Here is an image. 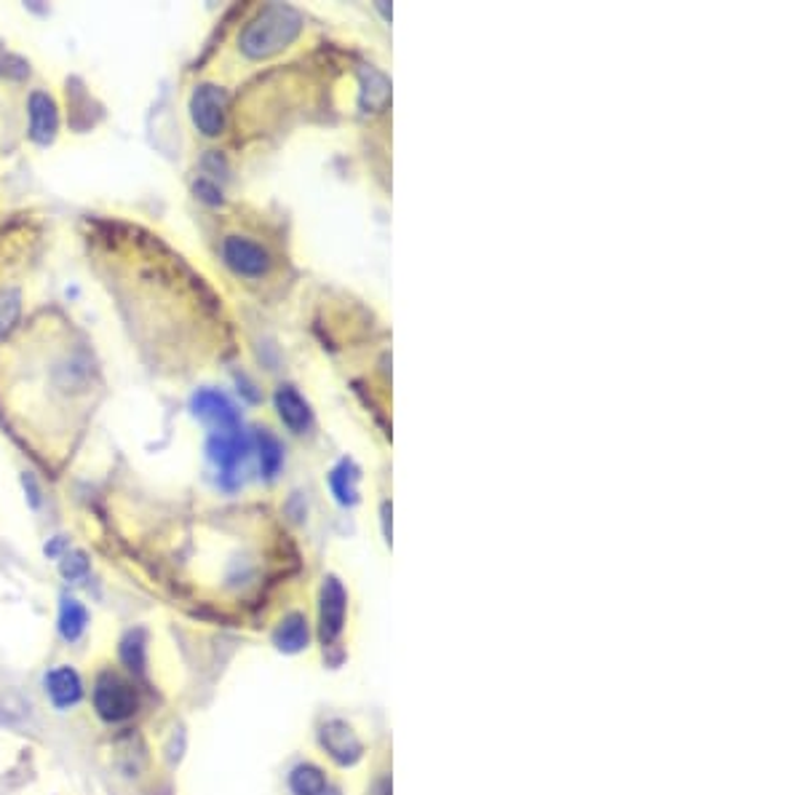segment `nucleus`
<instances>
[{"instance_id": "obj_1", "label": "nucleus", "mask_w": 802, "mask_h": 795, "mask_svg": "<svg viewBox=\"0 0 802 795\" xmlns=\"http://www.w3.org/2000/svg\"><path fill=\"white\" fill-rule=\"evenodd\" d=\"M302 14L292 5L270 3L241 33L238 46L249 59H268L298 41Z\"/></svg>"}, {"instance_id": "obj_2", "label": "nucleus", "mask_w": 802, "mask_h": 795, "mask_svg": "<svg viewBox=\"0 0 802 795\" xmlns=\"http://www.w3.org/2000/svg\"><path fill=\"white\" fill-rule=\"evenodd\" d=\"M316 737H319V748L324 750V755L341 769L359 766V763L369 753V742L361 737V731L356 729L348 718H341V715H332V718H326L324 724L319 726Z\"/></svg>"}, {"instance_id": "obj_3", "label": "nucleus", "mask_w": 802, "mask_h": 795, "mask_svg": "<svg viewBox=\"0 0 802 795\" xmlns=\"http://www.w3.org/2000/svg\"><path fill=\"white\" fill-rule=\"evenodd\" d=\"M348 627V589L337 576H326L319 592V640L326 651L337 649Z\"/></svg>"}, {"instance_id": "obj_4", "label": "nucleus", "mask_w": 802, "mask_h": 795, "mask_svg": "<svg viewBox=\"0 0 802 795\" xmlns=\"http://www.w3.org/2000/svg\"><path fill=\"white\" fill-rule=\"evenodd\" d=\"M137 692L129 681H123L115 673H102L94 686V707L100 718L110 720V724H121V720L132 718L137 713Z\"/></svg>"}, {"instance_id": "obj_5", "label": "nucleus", "mask_w": 802, "mask_h": 795, "mask_svg": "<svg viewBox=\"0 0 802 795\" xmlns=\"http://www.w3.org/2000/svg\"><path fill=\"white\" fill-rule=\"evenodd\" d=\"M190 119H193L196 129L207 137H218L225 132L227 123V95L225 89L214 84L196 86L193 97H190Z\"/></svg>"}, {"instance_id": "obj_6", "label": "nucleus", "mask_w": 802, "mask_h": 795, "mask_svg": "<svg viewBox=\"0 0 802 795\" xmlns=\"http://www.w3.org/2000/svg\"><path fill=\"white\" fill-rule=\"evenodd\" d=\"M222 257L241 276H265L274 265L268 250L246 236H227L222 242Z\"/></svg>"}, {"instance_id": "obj_7", "label": "nucleus", "mask_w": 802, "mask_h": 795, "mask_svg": "<svg viewBox=\"0 0 802 795\" xmlns=\"http://www.w3.org/2000/svg\"><path fill=\"white\" fill-rule=\"evenodd\" d=\"M249 455V440L238 429H218L209 437V459L220 466L225 477H231L233 470Z\"/></svg>"}, {"instance_id": "obj_8", "label": "nucleus", "mask_w": 802, "mask_h": 795, "mask_svg": "<svg viewBox=\"0 0 802 795\" xmlns=\"http://www.w3.org/2000/svg\"><path fill=\"white\" fill-rule=\"evenodd\" d=\"M27 115H30V137L33 143L48 145L54 143L59 132V110L57 102L46 95V91H33L27 100Z\"/></svg>"}, {"instance_id": "obj_9", "label": "nucleus", "mask_w": 802, "mask_h": 795, "mask_svg": "<svg viewBox=\"0 0 802 795\" xmlns=\"http://www.w3.org/2000/svg\"><path fill=\"white\" fill-rule=\"evenodd\" d=\"M276 410H279V418L283 421V427L294 434H305L313 423V412L311 405L300 397V391L294 386H279L276 388Z\"/></svg>"}, {"instance_id": "obj_10", "label": "nucleus", "mask_w": 802, "mask_h": 795, "mask_svg": "<svg viewBox=\"0 0 802 795\" xmlns=\"http://www.w3.org/2000/svg\"><path fill=\"white\" fill-rule=\"evenodd\" d=\"M289 795H337L332 791L326 769L313 761H300L287 774Z\"/></svg>"}, {"instance_id": "obj_11", "label": "nucleus", "mask_w": 802, "mask_h": 795, "mask_svg": "<svg viewBox=\"0 0 802 795\" xmlns=\"http://www.w3.org/2000/svg\"><path fill=\"white\" fill-rule=\"evenodd\" d=\"M193 412L196 416L212 421L218 429H238V412L227 402L225 394L212 391V388H201L193 397Z\"/></svg>"}, {"instance_id": "obj_12", "label": "nucleus", "mask_w": 802, "mask_h": 795, "mask_svg": "<svg viewBox=\"0 0 802 795\" xmlns=\"http://www.w3.org/2000/svg\"><path fill=\"white\" fill-rule=\"evenodd\" d=\"M308 640H311V627H308L305 614L300 611L283 616L274 632V643L287 653H298L302 649H308Z\"/></svg>"}, {"instance_id": "obj_13", "label": "nucleus", "mask_w": 802, "mask_h": 795, "mask_svg": "<svg viewBox=\"0 0 802 795\" xmlns=\"http://www.w3.org/2000/svg\"><path fill=\"white\" fill-rule=\"evenodd\" d=\"M46 692L57 707H70L83 696V683L73 667H57L46 677Z\"/></svg>"}, {"instance_id": "obj_14", "label": "nucleus", "mask_w": 802, "mask_h": 795, "mask_svg": "<svg viewBox=\"0 0 802 795\" xmlns=\"http://www.w3.org/2000/svg\"><path fill=\"white\" fill-rule=\"evenodd\" d=\"M391 100V81L375 67H361V108L378 113Z\"/></svg>"}, {"instance_id": "obj_15", "label": "nucleus", "mask_w": 802, "mask_h": 795, "mask_svg": "<svg viewBox=\"0 0 802 795\" xmlns=\"http://www.w3.org/2000/svg\"><path fill=\"white\" fill-rule=\"evenodd\" d=\"M356 483H359V470H356L350 461H341L330 474V485L332 493L337 496V501L343 507H354L359 501V490H356Z\"/></svg>"}, {"instance_id": "obj_16", "label": "nucleus", "mask_w": 802, "mask_h": 795, "mask_svg": "<svg viewBox=\"0 0 802 795\" xmlns=\"http://www.w3.org/2000/svg\"><path fill=\"white\" fill-rule=\"evenodd\" d=\"M89 625V614L73 597H65L59 608V632L65 640H78Z\"/></svg>"}, {"instance_id": "obj_17", "label": "nucleus", "mask_w": 802, "mask_h": 795, "mask_svg": "<svg viewBox=\"0 0 802 795\" xmlns=\"http://www.w3.org/2000/svg\"><path fill=\"white\" fill-rule=\"evenodd\" d=\"M257 448H260V470L268 479H274L276 474L281 472L283 464V450L270 431H260L257 434Z\"/></svg>"}, {"instance_id": "obj_18", "label": "nucleus", "mask_w": 802, "mask_h": 795, "mask_svg": "<svg viewBox=\"0 0 802 795\" xmlns=\"http://www.w3.org/2000/svg\"><path fill=\"white\" fill-rule=\"evenodd\" d=\"M22 313V295L20 289H0V341L14 330Z\"/></svg>"}, {"instance_id": "obj_19", "label": "nucleus", "mask_w": 802, "mask_h": 795, "mask_svg": "<svg viewBox=\"0 0 802 795\" xmlns=\"http://www.w3.org/2000/svg\"><path fill=\"white\" fill-rule=\"evenodd\" d=\"M121 659L129 670L142 673L145 670V632L134 630L121 640Z\"/></svg>"}, {"instance_id": "obj_20", "label": "nucleus", "mask_w": 802, "mask_h": 795, "mask_svg": "<svg viewBox=\"0 0 802 795\" xmlns=\"http://www.w3.org/2000/svg\"><path fill=\"white\" fill-rule=\"evenodd\" d=\"M59 571L67 582H78V578H83L86 573H89V560H86L83 552H67L65 557H62Z\"/></svg>"}, {"instance_id": "obj_21", "label": "nucleus", "mask_w": 802, "mask_h": 795, "mask_svg": "<svg viewBox=\"0 0 802 795\" xmlns=\"http://www.w3.org/2000/svg\"><path fill=\"white\" fill-rule=\"evenodd\" d=\"M196 194H199L203 201H209V205H220V201H222L220 188H214V185L207 183V180L196 183Z\"/></svg>"}]
</instances>
